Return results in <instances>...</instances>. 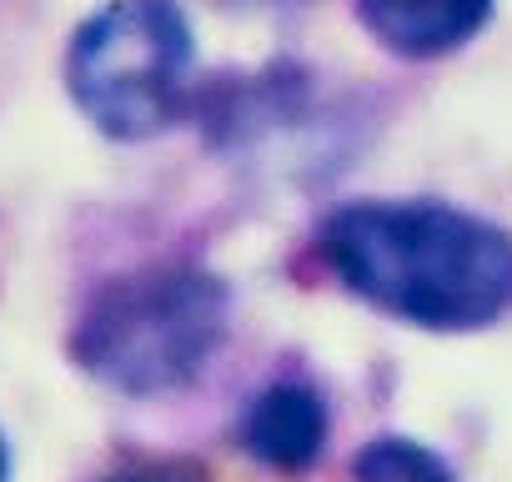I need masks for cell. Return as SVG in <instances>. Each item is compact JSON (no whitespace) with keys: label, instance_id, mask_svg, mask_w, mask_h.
Wrapping results in <instances>:
<instances>
[{"label":"cell","instance_id":"6da1fadb","mask_svg":"<svg viewBox=\"0 0 512 482\" xmlns=\"http://www.w3.org/2000/svg\"><path fill=\"white\" fill-rule=\"evenodd\" d=\"M322 257L377 312L472 332L512 312V231L447 201H352L327 216Z\"/></svg>","mask_w":512,"mask_h":482},{"label":"cell","instance_id":"7a4b0ae2","mask_svg":"<svg viewBox=\"0 0 512 482\" xmlns=\"http://www.w3.org/2000/svg\"><path fill=\"white\" fill-rule=\"evenodd\" d=\"M231 327V292L196 267L106 282L76 322V362L126 397L176 392L206 372Z\"/></svg>","mask_w":512,"mask_h":482},{"label":"cell","instance_id":"3957f363","mask_svg":"<svg viewBox=\"0 0 512 482\" xmlns=\"http://www.w3.org/2000/svg\"><path fill=\"white\" fill-rule=\"evenodd\" d=\"M196 36L176 0H106L71 36L66 86L86 121L116 141H146L181 116Z\"/></svg>","mask_w":512,"mask_h":482},{"label":"cell","instance_id":"277c9868","mask_svg":"<svg viewBox=\"0 0 512 482\" xmlns=\"http://www.w3.org/2000/svg\"><path fill=\"white\" fill-rule=\"evenodd\" d=\"M241 447L272 472H307L327 452V407L302 382L256 392L241 417Z\"/></svg>","mask_w":512,"mask_h":482},{"label":"cell","instance_id":"5b68a950","mask_svg":"<svg viewBox=\"0 0 512 482\" xmlns=\"http://www.w3.org/2000/svg\"><path fill=\"white\" fill-rule=\"evenodd\" d=\"M352 6L387 51L412 61L457 51L492 16V0H352Z\"/></svg>","mask_w":512,"mask_h":482},{"label":"cell","instance_id":"8992f818","mask_svg":"<svg viewBox=\"0 0 512 482\" xmlns=\"http://www.w3.org/2000/svg\"><path fill=\"white\" fill-rule=\"evenodd\" d=\"M352 472L357 482H457V472L412 437H372L357 452Z\"/></svg>","mask_w":512,"mask_h":482},{"label":"cell","instance_id":"52a82bcc","mask_svg":"<svg viewBox=\"0 0 512 482\" xmlns=\"http://www.w3.org/2000/svg\"><path fill=\"white\" fill-rule=\"evenodd\" d=\"M0 482H11V452H6V437H0Z\"/></svg>","mask_w":512,"mask_h":482},{"label":"cell","instance_id":"ba28073f","mask_svg":"<svg viewBox=\"0 0 512 482\" xmlns=\"http://www.w3.org/2000/svg\"><path fill=\"white\" fill-rule=\"evenodd\" d=\"M116 482H161V477H116Z\"/></svg>","mask_w":512,"mask_h":482}]
</instances>
